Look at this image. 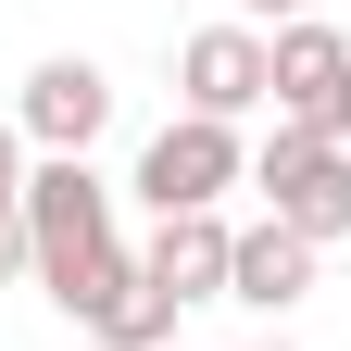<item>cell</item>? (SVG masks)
Instances as JSON below:
<instances>
[{"mask_svg": "<svg viewBox=\"0 0 351 351\" xmlns=\"http://www.w3.org/2000/svg\"><path fill=\"white\" fill-rule=\"evenodd\" d=\"M263 351H276V339H263Z\"/></svg>", "mask_w": 351, "mask_h": 351, "instance_id": "5bb4252c", "label": "cell"}, {"mask_svg": "<svg viewBox=\"0 0 351 351\" xmlns=\"http://www.w3.org/2000/svg\"><path fill=\"white\" fill-rule=\"evenodd\" d=\"M0 201H25V138L0 125Z\"/></svg>", "mask_w": 351, "mask_h": 351, "instance_id": "8fae6325", "label": "cell"}, {"mask_svg": "<svg viewBox=\"0 0 351 351\" xmlns=\"http://www.w3.org/2000/svg\"><path fill=\"white\" fill-rule=\"evenodd\" d=\"M176 88H189L201 125H239V113L276 101V51H263L251 25H189L176 38Z\"/></svg>", "mask_w": 351, "mask_h": 351, "instance_id": "8992f818", "label": "cell"}, {"mask_svg": "<svg viewBox=\"0 0 351 351\" xmlns=\"http://www.w3.org/2000/svg\"><path fill=\"white\" fill-rule=\"evenodd\" d=\"M239 176H251L239 125H201V113H176L163 138L138 151V201H151V213H213V201L239 189Z\"/></svg>", "mask_w": 351, "mask_h": 351, "instance_id": "5b68a950", "label": "cell"}, {"mask_svg": "<svg viewBox=\"0 0 351 351\" xmlns=\"http://www.w3.org/2000/svg\"><path fill=\"white\" fill-rule=\"evenodd\" d=\"M226 251H239V226L226 213H163V239L138 251V276L189 314V301H226Z\"/></svg>", "mask_w": 351, "mask_h": 351, "instance_id": "52a82bcc", "label": "cell"}, {"mask_svg": "<svg viewBox=\"0 0 351 351\" xmlns=\"http://www.w3.org/2000/svg\"><path fill=\"white\" fill-rule=\"evenodd\" d=\"M176 351H189V339H176Z\"/></svg>", "mask_w": 351, "mask_h": 351, "instance_id": "4fadbf2b", "label": "cell"}, {"mask_svg": "<svg viewBox=\"0 0 351 351\" xmlns=\"http://www.w3.org/2000/svg\"><path fill=\"white\" fill-rule=\"evenodd\" d=\"M301 289H314V239H289L276 213H263V226H239V251H226V301H251V314H289Z\"/></svg>", "mask_w": 351, "mask_h": 351, "instance_id": "ba28073f", "label": "cell"}, {"mask_svg": "<svg viewBox=\"0 0 351 351\" xmlns=\"http://www.w3.org/2000/svg\"><path fill=\"white\" fill-rule=\"evenodd\" d=\"M239 13H276V25H301V13H314V0H239Z\"/></svg>", "mask_w": 351, "mask_h": 351, "instance_id": "7c38bea8", "label": "cell"}, {"mask_svg": "<svg viewBox=\"0 0 351 351\" xmlns=\"http://www.w3.org/2000/svg\"><path fill=\"white\" fill-rule=\"evenodd\" d=\"M0 276H25V201H0Z\"/></svg>", "mask_w": 351, "mask_h": 351, "instance_id": "30bf717a", "label": "cell"}, {"mask_svg": "<svg viewBox=\"0 0 351 351\" xmlns=\"http://www.w3.org/2000/svg\"><path fill=\"white\" fill-rule=\"evenodd\" d=\"M88 339H113V351H176V301L138 276V289H125V301H113V314L88 326Z\"/></svg>", "mask_w": 351, "mask_h": 351, "instance_id": "9c48e42d", "label": "cell"}, {"mask_svg": "<svg viewBox=\"0 0 351 351\" xmlns=\"http://www.w3.org/2000/svg\"><path fill=\"white\" fill-rule=\"evenodd\" d=\"M263 51H276V125H301V138L351 151V38H339L326 13H301V25L263 38Z\"/></svg>", "mask_w": 351, "mask_h": 351, "instance_id": "3957f363", "label": "cell"}, {"mask_svg": "<svg viewBox=\"0 0 351 351\" xmlns=\"http://www.w3.org/2000/svg\"><path fill=\"white\" fill-rule=\"evenodd\" d=\"M25 276L63 301L75 326H101L138 289V251L113 239V189L88 163H25Z\"/></svg>", "mask_w": 351, "mask_h": 351, "instance_id": "6da1fadb", "label": "cell"}, {"mask_svg": "<svg viewBox=\"0 0 351 351\" xmlns=\"http://www.w3.org/2000/svg\"><path fill=\"white\" fill-rule=\"evenodd\" d=\"M251 189H263V213H276L289 239H351V151H326V138H301V125H263V151H251Z\"/></svg>", "mask_w": 351, "mask_h": 351, "instance_id": "7a4b0ae2", "label": "cell"}, {"mask_svg": "<svg viewBox=\"0 0 351 351\" xmlns=\"http://www.w3.org/2000/svg\"><path fill=\"white\" fill-rule=\"evenodd\" d=\"M113 125V75L88 63V51H51L25 75V101H13V138L38 151V163H88V138Z\"/></svg>", "mask_w": 351, "mask_h": 351, "instance_id": "277c9868", "label": "cell"}]
</instances>
